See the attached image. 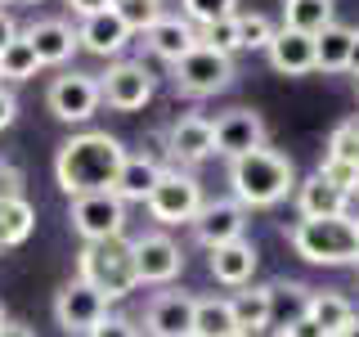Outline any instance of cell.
<instances>
[{"mask_svg": "<svg viewBox=\"0 0 359 337\" xmlns=\"http://www.w3.org/2000/svg\"><path fill=\"white\" fill-rule=\"evenodd\" d=\"M54 319H59L63 333H86L90 337L95 324L108 319V297L95 292L86 279H72V284H63L59 297H54Z\"/></svg>", "mask_w": 359, "mask_h": 337, "instance_id": "cell-10", "label": "cell"}, {"mask_svg": "<svg viewBox=\"0 0 359 337\" xmlns=\"http://www.w3.org/2000/svg\"><path fill=\"white\" fill-rule=\"evenodd\" d=\"M166 153L175 157V166H198L216 153V126L198 112H184V117L171 121L166 131Z\"/></svg>", "mask_w": 359, "mask_h": 337, "instance_id": "cell-14", "label": "cell"}, {"mask_svg": "<svg viewBox=\"0 0 359 337\" xmlns=\"http://www.w3.org/2000/svg\"><path fill=\"white\" fill-rule=\"evenodd\" d=\"M194 239L207 247V252L247 239V207H238L233 198H207L194 216Z\"/></svg>", "mask_w": 359, "mask_h": 337, "instance_id": "cell-12", "label": "cell"}, {"mask_svg": "<svg viewBox=\"0 0 359 337\" xmlns=\"http://www.w3.org/2000/svg\"><path fill=\"white\" fill-rule=\"evenodd\" d=\"M229 306H233V319H238V329H243L247 337L265 333L269 324H274V306H269V284H265V288H247V292H238V297H229Z\"/></svg>", "mask_w": 359, "mask_h": 337, "instance_id": "cell-26", "label": "cell"}, {"mask_svg": "<svg viewBox=\"0 0 359 337\" xmlns=\"http://www.w3.org/2000/svg\"><path fill=\"white\" fill-rule=\"evenodd\" d=\"M194 306L189 292H157L144 310V333L149 337H194Z\"/></svg>", "mask_w": 359, "mask_h": 337, "instance_id": "cell-15", "label": "cell"}, {"mask_svg": "<svg viewBox=\"0 0 359 337\" xmlns=\"http://www.w3.org/2000/svg\"><path fill=\"white\" fill-rule=\"evenodd\" d=\"M27 5H41V0H27Z\"/></svg>", "mask_w": 359, "mask_h": 337, "instance_id": "cell-48", "label": "cell"}, {"mask_svg": "<svg viewBox=\"0 0 359 337\" xmlns=\"http://www.w3.org/2000/svg\"><path fill=\"white\" fill-rule=\"evenodd\" d=\"M76 45L90 50V54H99V59H117V54L130 45V27L112 14V9H104V14H95V18H81Z\"/></svg>", "mask_w": 359, "mask_h": 337, "instance_id": "cell-20", "label": "cell"}, {"mask_svg": "<svg viewBox=\"0 0 359 337\" xmlns=\"http://www.w3.org/2000/svg\"><path fill=\"white\" fill-rule=\"evenodd\" d=\"M36 67H41L36 50L18 37L5 54H0V81H32V77H36Z\"/></svg>", "mask_w": 359, "mask_h": 337, "instance_id": "cell-30", "label": "cell"}, {"mask_svg": "<svg viewBox=\"0 0 359 337\" xmlns=\"http://www.w3.org/2000/svg\"><path fill=\"white\" fill-rule=\"evenodd\" d=\"M18 185H22V176L14 171V166H0V202L14 198V194H18Z\"/></svg>", "mask_w": 359, "mask_h": 337, "instance_id": "cell-41", "label": "cell"}, {"mask_svg": "<svg viewBox=\"0 0 359 337\" xmlns=\"http://www.w3.org/2000/svg\"><path fill=\"white\" fill-rule=\"evenodd\" d=\"M112 14L130 27V37H135V32L144 37V32L162 18V0H112Z\"/></svg>", "mask_w": 359, "mask_h": 337, "instance_id": "cell-31", "label": "cell"}, {"mask_svg": "<svg viewBox=\"0 0 359 337\" xmlns=\"http://www.w3.org/2000/svg\"><path fill=\"white\" fill-rule=\"evenodd\" d=\"M265 54H269V67H274V72H283V77H306V72H314V37H306V32L278 27Z\"/></svg>", "mask_w": 359, "mask_h": 337, "instance_id": "cell-21", "label": "cell"}, {"mask_svg": "<svg viewBox=\"0 0 359 337\" xmlns=\"http://www.w3.org/2000/svg\"><path fill=\"white\" fill-rule=\"evenodd\" d=\"M18 37H22V32H18V22L9 18V9H0V54H5V50H9V45H14Z\"/></svg>", "mask_w": 359, "mask_h": 337, "instance_id": "cell-39", "label": "cell"}, {"mask_svg": "<svg viewBox=\"0 0 359 337\" xmlns=\"http://www.w3.org/2000/svg\"><path fill=\"white\" fill-rule=\"evenodd\" d=\"M72 230L81 234L86 243L126 239V202L112 194V189H104V194H86V198H72Z\"/></svg>", "mask_w": 359, "mask_h": 337, "instance_id": "cell-7", "label": "cell"}, {"mask_svg": "<svg viewBox=\"0 0 359 337\" xmlns=\"http://www.w3.org/2000/svg\"><path fill=\"white\" fill-rule=\"evenodd\" d=\"M5 324H9V315H5V306H0V329H5Z\"/></svg>", "mask_w": 359, "mask_h": 337, "instance_id": "cell-46", "label": "cell"}, {"mask_svg": "<svg viewBox=\"0 0 359 337\" xmlns=\"http://www.w3.org/2000/svg\"><path fill=\"white\" fill-rule=\"evenodd\" d=\"M341 337H359V315H355V324H351V329H346Z\"/></svg>", "mask_w": 359, "mask_h": 337, "instance_id": "cell-45", "label": "cell"}, {"mask_svg": "<svg viewBox=\"0 0 359 337\" xmlns=\"http://www.w3.org/2000/svg\"><path fill=\"white\" fill-rule=\"evenodd\" d=\"M202 185L189 171H162V180L153 185V194H149V216L157 225H194L198 216V207H202Z\"/></svg>", "mask_w": 359, "mask_h": 337, "instance_id": "cell-5", "label": "cell"}, {"mask_svg": "<svg viewBox=\"0 0 359 337\" xmlns=\"http://www.w3.org/2000/svg\"><path fill=\"white\" fill-rule=\"evenodd\" d=\"M153 72L144 63H135V59H121V63H112L104 77H99V95H104V104L108 108H117V112H140L144 104L153 99Z\"/></svg>", "mask_w": 359, "mask_h": 337, "instance_id": "cell-9", "label": "cell"}, {"mask_svg": "<svg viewBox=\"0 0 359 337\" xmlns=\"http://www.w3.org/2000/svg\"><path fill=\"white\" fill-rule=\"evenodd\" d=\"M14 117H18V99L9 95L5 86H0V131H5V126H14Z\"/></svg>", "mask_w": 359, "mask_h": 337, "instance_id": "cell-40", "label": "cell"}, {"mask_svg": "<svg viewBox=\"0 0 359 337\" xmlns=\"http://www.w3.org/2000/svg\"><path fill=\"white\" fill-rule=\"evenodd\" d=\"M194 337H247L233 319L229 297H198L194 306Z\"/></svg>", "mask_w": 359, "mask_h": 337, "instance_id": "cell-25", "label": "cell"}, {"mask_svg": "<svg viewBox=\"0 0 359 337\" xmlns=\"http://www.w3.org/2000/svg\"><path fill=\"white\" fill-rule=\"evenodd\" d=\"M314 176H323L332 189H341L346 198H355V194H359V166H351V162H332V157H323Z\"/></svg>", "mask_w": 359, "mask_h": 337, "instance_id": "cell-36", "label": "cell"}, {"mask_svg": "<svg viewBox=\"0 0 359 337\" xmlns=\"http://www.w3.org/2000/svg\"><path fill=\"white\" fill-rule=\"evenodd\" d=\"M351 72L359 77V27H355V45H351Z\"/></svg>", "mask_w": 359, "mask_h": 337, "instance_id": "cell-44", "label": "cell"}, {"mask_svg": "<svg viewBox=\"0 0 359 337\" xmlns=\"http://www.w3.org/2000/svg\"><path fill=\"white\" fill-rule=\"evenodd\" d=\"M22 41L36 50L41 67H54V63H67L76 54V27L63 18H36L27 32H22Z\"/></svg>", "mask_w": 359, "mask_h": 337, "instance_id": "cell-17", "label": "cell"}, {"mask_svg": "<svg viewBox=\"0 0 359 337\" xmlns=\"http://www.w3.org/2000/svg\"><path fill=\"white\" fill-rule=\"evenodd\" d=\"M130 247H135V275H140V284H171L180 270H184L180 243L162 230L144 234V239H130Z\"/></svg>", "mask_w": 359, "mask_h": 337, "instance_id": "cell-13", "label": "cell"}, {"mask_svg": "<svg viewBox=\"0 0 359 337\" xmlns=\"http://www.w3.org/2000/svg\"><path fill=\"white\" fill-rule=\"evenodd\" d=\"M211 126H216V153L229 157V162H233V157L256 153V149H265V140H269L265 117L252 112V108H229V112H220Z\"/></svg>", "mask_w": 359, "mask_h": 337, "instance_id": "cell-11", "label": "cell"}, {"mask_svg": "<svg viewBox=\"0 0 359 337\" xmlns=\"http://www.w3.org/2000/svg\"><path fill=\"white\" fill-rule=\"evenodd\" d=\"M351 45H355V27H323L314 37V72H351Z\"/></svg>", "mask_w": 359, "mask_h": 337, "instance_id": "cell-22", "label": "cell"}, {"mask_svg": "<svg viewBox=\"0 0 359 337\" xmlns=\"http://www.w3.org/2000/svg\"><path fill=\"white\" fill-rule=\"evenodd\" d=\"M306 319H310V324H319L323 337H341V333L355 324V306L341 297V292H310Z\"/></svg>", "mask_w": 359, "mask_h": 337, "instance_id": "cell-24", "label": "cell"}, {"mask_svg": "<svg viewBox=\"0 0 359 337\" xmlns=\"http://www.w3.org/2000/svg\"><path fill=\"white\" fill-rule=\"evenodd\" d=\"M229 81H233V59L207 50V45H198L194 54H184L180 63H171V86L189 99H207V95H216V90H224Z\"/></svg>", "mask_w": 359, "mask_h": 337, "instance_id": "cell-6", "label": "cell"}, {"mask_svg": "<svg viewBox=\"0 0 359 337\" xmlns=\"http://www.w3.org/2000/svg\"><path fill=\"white\" fill-rule=\"evenodd\" d=\"M355 126H359V117H355Z\"/></svg>", "mask_w": 359, "mask_h": 337, "instance_id": "cell-50", "label": "cell"}, {"mask_svg": "<svg viewBox=\"0 0 359 337\" xmlns=\"http://www.w3.org/2000/svg\"><path fill=\"white\" fill-rule=\"evenodd\" d=\"M323 157L359 166V126H355V121H341V126L328 135V153H323Z\"/></svg>", "mask_w": 359, "mask_h": 337, "instance_id": "cell-34", "label": "cell"}, {"mask_svg": "<svg viewBox=\"0 0 359 337\" xmlns=\"http://www.w3.org/2000/svg\"><path fill=\"white\" fill-rule=\"evenodd\" d=\"M157 180H162V166H157L153 157H130V153H126V162H121V171H117L112 194H117L121 202H149V194H153Z\"/></svg>", "mask_w": 359, "mask_h": 337, "instance_id": "cell-23", "label": "cell"}, {"mask_svg": "<svg viewBox=\"0 0 359 337\" xmlns=\"http://www.w3.org/2000/svg\"><path fill=\"white\" fill-rule=\"evenodd\" d=\"M256 265H261V252H256L252 239L211 247V275H216V284H224V288H252Z\"/></svg>", "mask_w": 359, "mask_h": 337, "instance_id": "cell-19", "label": "cell"}, {"mask_svg": "<svg viewBox=\"0 0 359 337\" xmlns=\"http://www.w3.org/2000/svg\"><path fill=\"white\" fill-rule=\"evenodd\" d=\"M144 45H149L153 59H162V63H180L184 54H194L198 45H202V37H198V27H194L189 18H180V14H162L149 32H144Z\"/></svg>", "mask_w": 359, "mask_h": 337, "instance_id": "cell-16", "label": "cell"}, {"mask_svg": "<svg viewBox=\"0 0 359 337\" xmlns=\"http://www.w3.org/2000/svg\"><path fill=\"white\" fill-rule=\"evenodd\" d=\"M355 261H359V247H355Z\"/></svg>", "mask_w": 359, "mask_h": 337, "instance_id": "cell-49", "label": "cell"}, {"mask_svg": "<svg viewBox=\"0 0 359 337\" xmlns=\"http://www.w3.org/2000/svg\"><path fill=\"white\" fill-rule=\"evenodd\" d=\"M0 337H36V333H32L27 324H14V319H9L5 329H0Z\"/></svg>", "mask_w": 359, "mask_h": 337, "instance_id": "cell-43", "label": "cell"}, {"mask_svg": "<svg viewBox=\"0 0 359 337\" xmlns=\"http://www.w3.org/2000/svg\"><path fill=\"white\" fill-rule=\"evenodd\" d=\"M278 337H323V329H319V324H310V319H297L292 329H283Z\"/></svg>", "mask_w": 359, "mask_h": 337, "instance_id": "cell-42", "label": "cell"}, {"mask_svg": "<svg viewBox=\"0 0 359 337\" xmlns=\"http://www.w3.org/2000/svg\"><path fill=\"white\" fill-rule=\"evenodd\" d=\"M126 162L121 140H112L108 131H81L59 149L54 157V180L67 198H86V194H104L117 185V171Z\"/></svg>", "mask_w": 359, "mask_h": 337, "instance_id": "cell-1", "label": "cell"}, {"mask_svg": "<svg viewBox=\"0 0 359 337\" xmlns=\"http://www.w3.org/2000/svg\"><path fill=\"white\" fill-rule=\"evenodd\" d=\"M67 5H72L76 18H95V14H104V9H112V0H67Z\"/></svg>", "mask_w": 359, "mask_h": 337, "instance_id": "cell-38", "label": "cell"}, {"mask_svg": "<svg viewBox=\"0 0 359 337\" xmlns=\"http://www.w3.org/2000/svg\"><path fill=\"white\" fill-rule=\"evenodd\" d=\"M287 243L310 265H351L359 247V220L332 216V220H297L287 230Z\"/></svg>", "mask_w": 359, "mask_h": 337, "instance_id": "cell-3", "label": "cell"}, {"mask_svg": "<svg viewBox=\"0 0 359 337\" xmlns=\"http://www.w3.org/2000/svg\"><path fill=\"white\" fill-rule=\"evenodd\" d=\"M90 337H140V329H135L126 315H108L104 324H95V329H90Z\"/></svg>", "mask_w": 359, "mask_h": 337, "instance_id": "cell-37", "label": "cell"}, {"mask_svg": "<svg viewBox=\"0 0 359 337\" xmlns=\"http://www.w3.org/2000/svg\"><path fill=\"white\" fill-rule=\"evenodd\" d=\"M297 216L301 220H332V216H351V198L341 189H332L323 176L297 180Z\"/></svg>", "mask_w": 359, "mask_h": 337, "instance_id": "cell-18", "label": "cell"}, {"mask_svg": "<svg viewBox=\"0 0 359 337\" xmlns=\"http://www.w3.org/2000/svg\"><path fill=\"white\" fill-rule=\"evenodd\" d=\"M229 189L238 207H274L287 194H297V166L287 162L278 149H256L247 157H233L229 162Z\"/></svg>", "mask_w": 359, "mask_h": 337, "instance_id": "cell-2", "label": "cell"}, {"mask_svg": "<svg viewBox=\"0 0 359 337\" xmlns=\"http://www.w3.org/2000/svg\"><path fill=\"white\" fill-rule=\"evenodd\" d=\"M76 279H86V284L95 292H104L108 301L135 292V288H140V275H135V247H130V239L86 243L81 256H76Z\"/></svg>", "mask_w": 359, "mask_h": 337, "instance_id": "cell-4", "label": "cell"}, {"mask_svg": "<svg viewBox=\"0 0 359 337\" xmlns=\"http://www.w3.org/2000/svg\"><path fill=\"white\" fill-rule=\"evenodd\" d=\"M198 37H202V45H207V50L224 54V59H233V54L243 50V37H238V18H220V22H211V27H202Z\"/></svg>", "mask_w": 359, "mask_h": 337, "instance_id": "cell-33", "label": "cell"}, {"mask_svg": "<svg viewBox=\"0 0 359 337\" xmlns=\"http://www.w3.org/2000/svg\"><path fill=\"white\" fill-rule=\"evenodd\" d=\"M5 5H14V0H0V9H5Z\"/></svg>", "mask_w": 359, "mask_h": 337, "instance_id": "cell-47", "label": "cell"}, {"mask_svg": "<svg viewBox=\"0 0 359 337\" xmlns=\"http://www.w3.org/2000/svg\"><path fill=\"white\" fill-rule=\"evenodd\" d=\"M283 27L319 37L323 27H332V0H283Z\"/></svg>", "mask_w": 359, "mask_h": 337, "instance_id": "cell-27", "label": "cell"}, {"mask_svg": "<svg viewBox=\"0 0 359 337\" xmlns=\"http://www.w3.org/2000/svg\"><path fill=\"white\" fill-rule=\"evenodd\" d=\"M32 225H36V211H32V202L22 198V194H14V198L0 202V247H18V243H27Z\"/></svg>", "mask_w": 359, "mask_h": 337, "instance_id": "cell-28", "label": "cell"}, {"mask_svg": "<svg viewBox=\"0 0 359 337\" xmlns=\"http://www.w3.org/2000/svg\"><path fill=\"white\" fill-rule=\"evenodd\" d=\"M45 104L59 121H72V126H81L99 112L104 104V95H99V77L95 72H63L50 81V95H45Z\"/></svg>", "mask_w": 359, "mask_h": 337, "instance_id": "cell-8", "label": "cell"}, {"mask_svg": "<svg viewBox=\"0 0 359 337\" xmlns=\"http://www.w3.org/2000/svg\"><path fill=\"white\" fill-rule=\"evenodd\" d=\"M269 306H274V324H278V333H283L297 319H306L310 288H301V284H269Z\"/></svg>", "mask_w": 359, "mask_h": 337, "instance_id": "cell-29", "label": "cell"}, {"mask_svg": "<svg viewBox=\"0 0 359 337\" xmlns=\"http://www.w3.org/2000/svg\"><path fill=\"white\" fill-rule=\"evenodd\" d=\"M180 9H184V18L198 32L220 22V18H238V0H180Z\"/></svg>", "mask_w": 359, "mask_h": 337, "instance_id": "cell-32", "label": "cell"}, {"mask_svg": "<svg viewBox=\"0 0 359 337\" xmlns=\"http://www.w3.org/2000/svg\"><path fill=\"white\" fill-rule=\"evenodd\" d=\"M274 22L265 14H238V37H243V50H269V41H274Z\"/></svg>", "mask_w": 359, "mask_h": 337, "instance_id": "cell-35", "label": "cell"}]
</instances>
